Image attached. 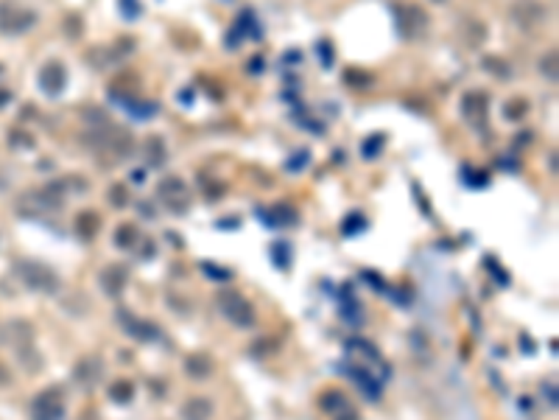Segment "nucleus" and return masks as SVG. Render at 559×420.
I'll return each instance as SVG.
<instances>
[{
  "label": "nucleus",
  "instance_id": "nucleus-7",
  "mask_svg": "<svg viewBox=\"0 0 559 420\" xmlns=\"http://www.w3.org/2000/svg\"><path fill=\"white\" fill-rule=\"evenodd\" d=\"M34 20H37L34 11L25 8L23 3H17V0H3L0 3V28L6 34H23L25 28L34 25Z\"/></svg>",
  "mask_w": 559,
  "mask_h": 420
},
{
  "label": "nucleus",
  "instance_id": "nucleus-37",
  "mask_svg": "<svg viewBox=\"0 0 559 420\" xmlns=\"http://www.w3.org/2000/svg\"><path fill=\"white\" fill-rule=\"evenodd\" d=\"M434 3H445V0H434Z\"/></svg>",
  "mask_w": 559,
  "mask_h": 420
},
{
  "label": "nucleus",
  "instance_id": "nucleus-25",
  "mask_svg": "<svg viewBox=\"0 0 559 420\" xmlns=\"http://www.w3.org/2000/svg\"><path fill=\"white\" fill-rule=\"evenodd\" d=\"M132 395H134V387H132V381H115L110 390V398L115 404H129L132 401Z\"/></svg>",
  "mask_w": 559,
  "mask_h": 420
},
{
  "label": "nucleus",
  "instance_id": "nucleus-23",
  "mask_svg": "<svg viewBox=\"0 0 559 420\" xmlns=\"http://www.w3.org/2000/svg\"><path fill=\"white\" fill-rule=\"evenodd\" d=\"M526 113H529V101L520 98V96H514V98H509V101L503 104V115L509 120H523L526 118Z\"/></svg>",
  "mask_w": 559,
  "mask_h": 420
},
{
  "label": "nucleus",
  "instance_id": "nucleus-19",
  "mask_svg": "<svg viewBox=\"0 0 559 420\" xmlns=\"http://www.w3.org/2000/svg\"><path fill=\"white\" fill-rule=\"evenodd\" d=\"M182 418L185 420H210L213 418V404L207 398H190L182 404Z\"/></svg>",
  "mask_w": 559,
  "mask_h": 420
},
{
  "label": "nucleus",
  "instance_id": "nucleus-2",
  "mask_svg": "<svg viewBox=\"0 0 559 420\" xmlns=\"http://www.w3.org/2000/svg\"><path fill=\"white\" fill-rule=\"evenodd\" d=\"M344 351H347V356H350V364L352 367H358V370H364V373H369L375 381H386L389 378V367H386V361L384 356L378 353V348L372 345V342H364V339H350L347 345H344Z\"/></svg>",
  "mask_w": 559,
  "mask_h": 420
},
{
  "label": "nucleus",
  "instance_id": "nucleus-11",
  "mask_svg": "<svg viewBox=\"0 0 559 420\" xmlns=\"http://www.w3.org/2000/svg\"><path fill=\"white\" fill-rule=\"evenodd\" d=\"M64 84H67V70H64V64L56 59L45 62L42 70H40V87H42V93L59 96V93L64 90Z\"/></svg>",
  "mask_w": 559,
  "mask_h": 420
},
{
  "label": "nucleus",
  "instance_id": "nucleus-10",
  "mask_svg": "<svg viewBox=\"0 0 559 420\" xmlns=\"http://www.w3.org/2000/svg\"><path fill=\"white\" fill-rule=\"evenodd\" d=\"M243 37H249V40H260L263 37V31H260V23L255 20V14L246 8L241 17H238V23L232 25V34L226 37V48H238L241 42H243Z\"/></svg>",
  "mask_w": 559,
  "mask_h": 420
},
{
  "label": "nucleus",
  "instance_id": "nucleus-32",
  "mask_svg": "<svg viewBox=\"0 0 559 420\" xmlns=\"http://www.w3.org/2000/svg\"><path fill=\"white\" fill-rule=\"evenodd\" d=\"M316 48H319V62H322L325 67H330V64H333V45H330L328 40H322Z\"/></svg>",
  "mask_w": 559,
  "mask_h": 420
},
{
  "label": "nucleus",
  "instance_id": "nucleus-4",
  "mask_svg": "<svg viewBox=\"0 0 559 420\" xmlns=\"http://www.w3.org/2000/svg\"><path fill=\"white\" fill-rule=\"evenodd\" d=\"M216 302H219V311H221L232 325H238V328H252L255 325V308H252V302L246 300L243 295H238V292H221L216 297Z\"/></svg>",
  "mask_w": 559,
  "mask_h": 420
},
{
  "label": "nucleus",
  "instance_id": "nucleus-28",
  "mask_svg": "<svg viewBox=\"0 0 559 420\" xmlns=\"http://www.w3.org/2000/svg\"><path fill=\"white\" fill-rule=\"evenodd\" d=\"M540 70H543V76L546 79H557V51H551L548 57H543V62H540Z\"/></svg>",
  "mask_w": 559,
  "mask_h": 420
},
{
  "label": "nucleus",
  "instance_id": "nucleus-20",
  "mask_svg": "<svg viewBox=\"0 0 559 420\" xmlns=\"http://www.w3.org/2000/svg\"><path fill=\"white\" fill-rule=\"evenodd\" d=\"M185 370L193 378H207L213 373V359L207 353H193V356H188V361H185Z\"/></svg>",
  "mask_w": 559,
  "mask_h": 420
},
{
  "label": "nucleus",
  "instance_id": "nucleus-26",
  "mask_svg": "<svg viewBox=\"0 0 559 420\" xmlns=\"http://www.w3.org/2000/svg\"><path fill=\"white\" fill-rule=\"evenodd\" d=\"M384 140H386L384 135H372V137H367V140H364V146H361V154H364L367 160H375V157L384 152Z\"/></svg>",
  "mask_w": 559,
  "mask_h": 420
},
{
  "label": "nucleus",
  "instance_id": "nucleus-18",
  "mask_svg": "<svg viewBox=\"0 0 559 420\" xmlns=\"http://www.w3.org/2000/svg\"><path fill=\"white\" fill-rule=\"evenodd\" d=\"M260 216H263V222L272 225V227H291V225H296V210L288 208V205H277V208H272L269 213L260 210Z\"/></svg>",
  "mask_w": 559,
  "mask_h": 420
},
{
  "label": "nucleus",
  "instance_id": "nucleus-16",
  "mask_svg": "<svg viewBox=\"0 0 559 420\" xmlns=\"http://www.w3.org/2000/svg\"><path fill=\"white\" fill-rule=\"evenodd\" d=\"M322 409L328 412V415H333V418H341V415H350L352 412V407H350V401H347V395L344 392H338V390H328L325 395H322Z\"/></svg>",
  "mask_w": 559,
  "mask_h": 420
},
{
  "label": "nucleus",
  "instance_id": "nucleus-12",
  "mask_svg": "<svg viewBox=\"0 0 559 420\" xmlns=\"http://www.w3.org/2000/svg\"><path fill=\"white\" fill-rule=\"evenodd\" d=\"M101 375H104V361L98 356H84L73 370V378L79 381L81 390H93L101 381Z\"/></svg>",
  "mask_w": 559,
  "mask_h": 420
},
{
  "label": "nucleus",
  "instance_id": "nucleus-29",
  "mask_svg": "<svg viewBox=\"0 0 559 420\" xmlns=\"http://www.w3.org/2000/svg\"><path fill=\"white\" fill-rule=\"evenodd\" d=\"M308 160H311V152H296V154L285 163V171H302V169L308 166Z\"/></svg>",
  "mask_w": 559,
  "mask_h": 420
},
{
  "label": "nucleus",
  "instance_id": "nucleus-8",
  "mask_svg": "<svg viewBox=\"0 0 559 420\" xmlns=\"http://www.w3.org/2000/svg\"><path fill=\"white\" fill-rule=\"evenodd\" d=\"M31 412H34V420H62V415H64V395H62V390L51 387L42 395H37Z\"/></svg>",
  "mask_w": 559,
  "mask_h": 420
},
{
  "label": "nucleus",
  "instance_id": "nucleus-5",
  "mask_svg": "<svg viewBox=\"0 0 559 420\" xmlns=\"http://www.w3.org/2000/svg\"><path fill=\"white\" fill-rule=\"evenodd\" d=\"M428 14L422 6H394V25L400 37L405 40H420L428 31Z\"/></svg>",
  "mask_w": 559,
  "mask_h": 420
},
{
  "label": "nucleus",
  "instance_id": "nucleus-21",
  "mask_svg": "<svg viewBox=\"0 0 559 420\" xmlns=\"http://www.w3.org/2000/svg\"><path fill=\"white\" fill-rule=\"evenodd\" d=\"M98 227H101V219H98L93 210L79 213V219H76V230H79L84 239H93V236L98 233Z\"/></svg>",
  "mask_w": 559,
  "mask_h": 420
},
{
  "label": "nucleus",
  "instance_id": "nucleus-9",
  "mask_svg": "<svg viewBox=\"0 0 559 420\" xmlns=\"http://www.w3.org/2000/svg\"><path fill=\"white\" fill-rule=\"evenodd\" d=\"M117 319H120V328H123L129 336L140 339V342L160 339V328H157L154 322H149V319H140V317H134V314H129V311H117Z\"/></svg>",
  "mask_w": 559,
  "mask_h": 420
},
{
  "label": "nucleus",
  "instance_id": "nucleus-22",
  "mask_svg": "<svg viewBox=\"0 0 559 420\" xmlns=\"http://www.w3.org/2000/svg\"><path fill=\"white\" fill-rule=\"evenodd\" d=\"M461 34L467 37L470 48H478V45H484V40H487V25H484V23H478V20H470V23H467V28H464Z\"/></svg>",
  "mask_w": 559,
  "mask_h": 420
},
{
  "label": "nucleus",
  "instance_id": "nucleus-14",
  "mask_svg": "<svg viewBox=\"0 0 559 420\" xmlns=\"http://www.w3.org/2000/svg\"><path fill=\"white\" fill-rule=\"evenodd\" d=\"M25 269H28V283L37 286L40 292H56V289H59V280H56V275L48 269V266H42V263H28Z\"/></svg>",
  "mask_w": 559,
  "mask_h": 420
},
{
  "label": "nucleus",
  "instance_id": "nucleus-31",
  "mask_svg": "<svg viewBox=\"0 0 559 420\" xmlns=\"http://www.w3.org/2000/svg\"><path fill=\"white\" fill-rule=\"evenodd\" d=\"M272 252H275V263L277 266H282V269H288V263H291V258H288V244H275L272 246Z\"/></svg>",
  "mask_w": 559,
  "mask_h": 420
},
{
  "label": "nucleus",
  "instance_id": "nucleus-35",
  "mask_svg": "<svg viewBox=\"0 0 559 420\" xmlns=\"http://www.w3.org/2000/svg\"><path fill=\"white\" fill-rule=\"evenodd\" d=\"M464 180L470 182V185H484V182H487V177H484V174H473L470 169H464Z\"/></svg>",
  "mask_w": 559,
  "mask_h": 420
},
{
  "label": "nucleus",
  "instance_id": "nucleus-17",
  "mask_svg": "<svg viewBox=\"0 0 559 420\" xmlns=\"http://www.w3.org/2000/svg\"><path fill=\"white\" fill-rule=\"evenodd\" d=\"M143 160H146V166H151V169H163V163L168 160L163 137H149V140H146V146H143Z\"/></svg>",
  "mask_w": 559,
  "mask_h": 420
},
{
  "label": "nucleus",
  "instance_id": "nucleus-34",
  "mask_svg": "<svg viewBox=\"0 0 559 420\" xmlns=\"http://www.w3.org/2000/svg\"><path fill=\"white\" fill-rule=\"evenodd\" d=\"M202 269H204L207 275H213V280H229V272H226V269H219V266H213V263H202Z\"/></svg>",
  "mask_w": 559,
  "mask_h": 420
},
{
  "label": "nucleus",
  "instance_id": "nucleus-15",
  "mask_svg": "<svg viewBox=\"0 0 559 420\" xmlns=\"http://www.w3.org/2000/svg\"><path fill=\"white\" fill-rule=\"evenodd\" d=\"M126 269L120 266V263H110L104 272H101V289L112 295V297H117L120 292H123V286H126Z\"/></svg>",
  "mask_w": 559,
  "mask_h": 420
},
{
  "label": "nucleus",
  "instance_id": "nucleus-6",
  "mask_svg": "<svg viewBox=\"0 0 559 420\" xmlns=\"http://www.w3.org/2000/svg\"><path fill=\"white\" fill-rule=\"evenodd\" d=\"M157 199L163 202V208L182 216L188 208H190V185L182 180V177H168L157 185Z\"/></svg>",
  "mask_w": 559,
  "mask_h": 420
},
{
  "label": "nucleus",
  "instance_id": "nucleus-36",
  "mask_svg": "<svg viewBox=\"0 0 559 420\" xmlns=\"http://www.w3.org/2000/svg\"><path fill=\"white\" fill-rule=\"evenodd\" d=\"M6 98H8V93H3V90H0V104H3Z\"/></svg>",
  "mask_w": 559,
  "mask_h": 420
},
{
  "label": "nucleus",
  "instance_id": "nucleus-1",
  "mask_svg": "<svg viewBox=\"0 0 559 420\" xmlns=\"http://www.w3.org/2000/svg\"><path fill=\"white\" fill-rule=\"evenodd\" d=\"M84 143L98 157H104L107 163H117V160H123V157L132 154V135L123 132L120 126H112V123L96 126L93 132H87L84 135Z\"/></svg>",
  "mask_w": 559,
  "mask_h": 420
},
{
  "label": "nucleus",
  "instance_id": "nucleus-27",
  "mask_svg": "<svg viewBox=\"0 0 559 420\" xmlns=\"http://www.w3.org/2000/svg\"><path fill=\"white\" fill-rule=\"evenodd\" d=\"M367 227V219L361 213H352L350 219H344V236H358Z\"/></svg>",
  "mask_w": 559,
  "mask_h": 420
},
{
  "label": "nucleus",
  "instance_id": "nucleus-24",
  "mask_svg": "<svg viewBox=\"0 0 559 420\" xmlns=\"http://www.w3.org/2000/svg\"><path fill=\"white\" fill-rule=\"evenodd\" d=\"M137 241H140V233H137L134 225H120V227L115 230V244L123 246V249H132Z\"/></svg>",
  "mask_w": 559,
  "mask_h": 420
},
{
  "label": "nucleus",
  "instance_id": "nucleus-30",
  "mask_svg": "<svg viewBox=\"0 0 559 420\" xmlns=\"http://www.w3.org/2000/svg\"><path fill=\"white\" fill-rule=\"evenodd\" d=\"M110 202L115 208H123L126 202H129V191H126V185H112L110 188Z\"/></svg>",
  "mask_w": 559,
  "mask_h": 420
},
{
  "label": "nucleus",
  "instance_id": "nucleus-33",
  "mask_svg": "<svg viewBox=\"0 0 559 420\" xmlns=\"http://www.w3.org/2000/svg\"><path fill=\"white\" fill-rule=\"evenodd\" d=\"M120 11H123L129 20H134V17H140V3H137V0H120Z\"/></svg>",
  "mask_w": 559,
  "mask_h": 420
},
{
  "label": "nucleus",
  "instance_id": "nucleus-13",
  "mask_svg": "<svg viewBox=\"0 0 559 420\" xmlns=\"http://www.w3.org/2000/svg\"><path fill=\"white\" fill-rule=\"evenodd\" d=\"M487 107H490V98H487V93H467L464 98H461V115L467 123H473V126H478V123H484L487 120Z\"/></svg>",
  "mask_w": 559,
  "mask_h": 420
},
{
  "label": "nucleus",
  "instance_id": "nucleus-3",
  "mask_svg": "<svg viewBox=\"0 0 559 420\" xmlns=\"http://www.w3.org/2000/svg\"><path fill=\"white\" fill-rule=\"evenodd\" d=\"M509 20L529 34H537L548 20V6L543 0H514L509 6Z\"/></svg>",
  "mask_w": 559,
  "mask_h": 420
}]
</instances>
